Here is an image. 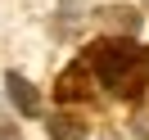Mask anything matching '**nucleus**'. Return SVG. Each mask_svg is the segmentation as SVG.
Masks as SVG:
<instances>
[{
	"mask_svg": "<svg viewBox=\"0 0 149 140\" xmlns=\"http://www.w3.org/2000/svg\"><path fill=\"white\" fill-rule=\"evenodd\" d=\"M100 18H109V23H122V32H131V27H136V23H140L136 14H122V9H104Z\"/></svg>",
	"mask_w": 149,
	"mask_h": 140,
	"instance_id": "nucleus-5",
	"label": "nucleus"
},
{
	"mask_svg": "<svg viewBox=\"0 0 149 140\" xmlns=\"http://www.w3.org/2000/svg\"><path fill=\"white\" fill-rule=\"evenodd\" d=\"M0 140H18V127H14L9 118H0Z\"/></svg>",
	"mask_w": 149,
	"mask_h": 140,
	"instance_id": "nucleus-6",
	"label": "nucleus"
},
{
	"mask_svg": "<svg viewBox=\"0 0 149 140\" xmlns=\"http://www.w3.org/2000/svg\"><path fill=\"white\" fill-rule=\"evenodd\" d=\"M95 91V72L86 59H77V63H68V72L54 81V95L59 100H86V95Z\"/></svg>",
	"mask_w": 149,
	"mask_h": 140,
	"instance_id": "nucleus-2",
	"label": "nucleus"
},
{
	"mask_svg": "<svg viewBox=\"0 0 149 140\" xmlns=\"http://www.w3.org/2000/svg\"><path fill=\"white\" fill-rule=\"evenodd\" d=\"M5 91H9V100H14V109H18L23 118H36V113H41V95H36V86H32L27 77H18V72H9V77H5Z\"/></svg>",
	"mask_w": 149,
	"mask_h": 140,
	"instance_id": "nucleus-3",
	"label": "nucleus"
},
{
	"mask_svg": "<svg viewBox=\"0 0 149 140\" xmlns=\"http://www.w3.org/2000/svg\"><path fill=\"white\" fill-rule=\"evenodd\" d=\"M45 127H50V140H81L86 136V118H77V113H54Z\"/></svg>",
	"mask_w": 149,
	"mask_h": 140,
	"instance_id": "nucleus-4",
	"label": "nucleus"
},
{
	"mask_svg": "<svg viewBox=\"0 0 149 140\" xmlns=\"http://www.w3.org/2000/svg\"><path fill=\"white\" fill-rule=\"evenodd\" d=\"M81 59L91 63L95 81L109 95H118V100H140L145 86H149V50L136 45V41H122V36L95 41Z\"/></svg>",
	"mask_w": 149,
	"mask_h": 140,
	"instance_id": "nucleus-1",
	"label": "nucleus"
}]
</instances>
